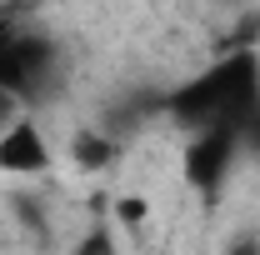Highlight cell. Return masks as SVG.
Returning <instances> with one entry per match:
<instances>
[{"label":"cell","instance_id":"3","mask_svg":"<svg viewBox=\"0 0 260 255\" xmlns=\"http://www.w3.org/2000/svg\"><path fill=\"white\" fill-rule=\"evenodd\" d=\"M45 170H50V140H45V130L35 125L30 115H15L10 125L0 130V175L35 180Z\"/></svg>","mask_w":260,"mask_h":255},{"label":"cell","instance_id":"2","mask_svg":"<svg viewBox=\"0 0 260 255\" xmlns=\"http://www.w3.org/2000/svg\"><path fill=\"white\" fill-rule=\"evenodd\" d=\"M235 160H240V130L200 125V130H190V140H185V150H180V175H185L190 190L215 195V190H225Z\"/></svg>","mask_w":260,"mask_h":255},{"label":"cell","instance_id":"4","mask_svg":"<svg viewBox=\"0 0 260 255\" xmlns=\"http://www.w3.org/2000/svg\"><path fill=\"white\" fill-rule=\"evenodd\" d=\"M120 160V145L105 135V130H75L70 135V165L85 170V175H100Z\"/></svg>","mask_w":260,"mask_h":255},{"label":"cell","instance_id":"7","mask_svg":"<svg viewBox=\"0 0 260 255\" xmlns=\"http://www.w3.org/2000/svg\"><path fill=\"white\" fill-rule=\"evenodd\" d=\"M225 255H260V240H255V235H240V240H235Z\"/></svg>","mask_w":260,"mask_h":255},{"label":"cell","instance_id":"5","mask_svg":"<svg viewBox=\"0 0 260 255\" xmlns=\"http://www.w3.org/2000/svg\"><path fill=\"white\" fill-rule=\"evenodd\" d=\"M70 255H115V235H110L105 225H95L90 235L75 240V250H70Z\"/></svg>","mask_w":260,"mask_h":255},{"label":"cell","instance_id":"6","mask_svg":"<svg viewBox=\"0 0 260 255\" xmlns=\"http://www.w3.org/2000/svg\"><path fill=\"white\" fill-rule=\"evenodd\" d=\"M145 215H150V205H145V200H140V195H120V200H115V220L125 225H145Z\"/></svg>","mask_w":260,"mask_h":255},{"label":"cell","instance_id":"1","mask_svg":"<svg viewBox=\"0 0 260 255\" xmlns=\"http://www.w3.org/2000/svg\"><path fill=\"white\" fill-rule=\"evenodd\" d=\"M170 110H175L180 125H190V130L230 125V130H240V140H245V130L260 120V60L250 50H240L230 60L200 70L195 80H185L170 95Z\"/></svg>","mask_w":260,"mask_h":255}]
</instances>
